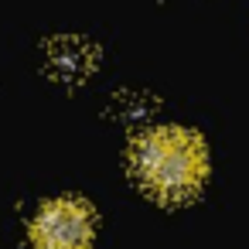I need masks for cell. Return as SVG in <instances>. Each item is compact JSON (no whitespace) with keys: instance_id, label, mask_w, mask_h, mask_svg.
Segmentation results:
<instances>
[{"instance_id":"2","label":"cell","mask_w":249,"mask_h":249,"mask_svg":"<svg viewBox=\"0 0 249 249\" xmlns=\"http://www.w3.org/2000/svg\"><path fill=\"white\" fill-rule=\"evenodd\" d=\"M92 208L79 198L48 201L31 222L35 249H89L92 246Z\"/></svg>"},{"instance_id":"3","label":"cell","mask_w":249,"mask_h":249,"mask_svg":"<svg viewBox=\"0 0 249 249\" xmlns=\"http://www.w3.org/2000/svg\"><path fill=\"white\" fill-rule=\"evenodd\" d=\"M45 62H48L52 79L75 86L96 69V48L82 38H55L45 48Z\"/></svg>"},{"instance_id":"1","label":"cell","mask_w":249,"mask_h":249,"mask_svg":"<svg viewBox=\"0 0 249 249\" xmlns=\"http://www.w3.org/2000/svg\"><path fill=\"white\" fill-rule=\"evenodd\" d=\"M205 147L181 126H160L137 140L133 174L160 201H188L205 181Z\"/></svg>"}]
</instances>
